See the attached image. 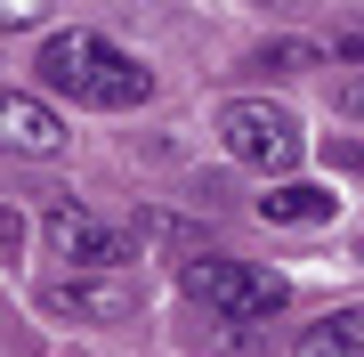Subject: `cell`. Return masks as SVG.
<instances>
[{
	"label": "cell",
	"instance_id": "cell-10",
	"mask_svg": "<svg viewBox=\"0 0 364 357\" xmlns=\"http://www.w3.org/2000/svg\"><path fill=\"white\" fill-rule=\"evenodd\" d=\"M324 57L332 49H316V41H267L251 66H259V73H308V66H324Z\"/></svg>",
	"mask_w": 364,
	"mask_h": 357
},
{
	"label": "cell",
	"instance_id": "cell-2",
	"mask_svg": "<svg viewBox=\"0 0 364 357\" xmlns=\"http://www.w3.org/2000/svg\"><path fill=\"white\" fill-rule=\"evenodd\" d=\"M186 301H203L219 325H267L291 309V276H275V268L259 260H227V252H203V260L178 268Z\"/></svg>",
	"mask_w": 364,
	"mask_h": 357
},
{
	"label": "cell",
	"instance_id": "cell-3",
	"mask_svg": "<svg viewBox=\"0 0 364 357\" xmlns=\"http://www.w3.org/2000/svg\"><path fill=\"white\" fill-rule=\"evenodd\" d=\"M219 146L243 171H267V179H284L299 155H308V138H299V122L284 106H267V98H227L219 106Z\"/></svg>",
	"mask_w": 364,
	"mask_h": 357
},
{
	"label": "cell",
	"instance_id": "cell-9",
	"mask_svg": "<svg viewBox=\"0 0 364 357\" xmlns=\"http://www.w3.org/2000/svg\"><path fill=\"white\" fill-rule=\"evenodd\" d=\"M299 357H364V309H332L299 333Z\"/></svg>",
	"mask_w": 364,
	"mask_h": 357
},
{
	"label": "cell",
	"instance_id": "cell-15",
	"mask_svg": "<svg viewBox=\"0 0 364 357\" xmlns=\"http://www.w3.org/2000/svg\"><path fill=\"white\" fill-rule=\"evenodd\" d=\"M332 49H340V57H364V33H340Z\"/></svg>",
	"mask_w": 364,
	"mask_h": 357
},
{
	"label": "cell",
	"instance_id": "cell-11",
	"mask_svg": "<svg viewBox=\"0 0 364 357\" xmlns=\"http://www.w3.org/2000/svg\"><path fill=\"white\" fill-rule=\"evenodd\" d=\"M49 9H57V0H0V33H33V25H49Z\"/></svg>",
	"mask_w": 364,
	"mask_h": 357
},
{
	"label": "cell",
	"instance_id": "cell-8",
	"mask_svg": "<svg viewBox=\"0 0 364 357\" xmlns=\"http://www.w3.org/2000/svg\"><path fill=\"white\" fill-rule=\"evenodd\" d=\"M130 236H138V252H162V260H203V227H178V219H170V212H138V227H130Z\"/></svg>",
	"mask_w": 364,
	"mask_h": 357
},
{
	"label": "cell",
	"instance_id": "cell-1",
	"mask_svg": "<svg viewBox=\"0 0 364 357\" xmlns=\"http://www.w3.org/2000/svg\"><path fill=\"white\" fill-rule=\"evenodd\" d=\"M33 73H41V90L73 98V106H97V114H122V106H146V98H154V73H146L138 57L122 49V41L81 33V25L41 41Z\"/></svg>",
	"mask_w": 364,
	"mask_h": 357
},
{
	"label": "cell",
	"instance_id": "cell-14",
	"mask_svg": "<svg viewBox=\"0 0 364 357\" xmlns=\"http://www.w3.org/2000/svg\"><path fill=\"white\" fill-rule=\"evenodd\" d=\"M259 9H275V16H299V9H316V0H259Z\"/></svg>",
	"mask_w": 364,
	"mask_h": 357
},
{
	"label": "cell",
	"instance_id": "cell-6",
	"mask_svg": "<svg viewBox=\"0 0 364 357\" xmlns=\"http://www.w3.org/2000/svg\"><path fill=\"white\" fill-rule=\"evenodd\" d=\"M0 146H9V155H25V162H57V155L73 146V130H65V114H57L49 98L0 90Z\"/></svg>",
	"mask_w": 364,
	"mask_h": 357
},
{
	"label": "cell",
	"instance_id": "cell-12",
	"mask_svg": "<svg viewBox=\"0 0 364 357\" xmlns=\"http://www.w3.org/2000/svg\"><path fill=\"white\" fill-rule=\"evenodd\" d=\"M332 106L348 114V122H364V73H356V81H340V98H332Z\"/></svg>",
	"mask_w": 364,
	"mask_h": 357
},
{
	"label": "cell",
	"instance_id": "cell-7",
	"mask_svg": "<svg viewBox=\"0 0 364 357\" xmlns=\"http://www.w3.org/2000/svg\"><path fill=\"white\" fill-rule=\"evenodd\" d=\"M259 212L275 227H324V219H340V195L316 187V179H275L267 195H259Z\"/></svg>",
	"mask_w": 364,
	"mask_h": 357
},
{
	"label": "cell",
	"instance_id": "cell-5",
	"mask_svg": "<svg viewBox=\"0 0 364 357\" xmlns=\"http://www.w3.org/2000/svg\"><path fill=\"white\" fill-rule=\"evenodd\" d=\"M41 236H49V252L73 260V268H130L138 260L130 227H105L97 212H81V203H49V212H41Z\"/></svg>",
	"mask_w": 364,
	"mask_h": 357
},
{
	"label": "cell",
	"instance_id": "cell-13",
	"mask_svg": "<svg viewBox=\"0 0 364 357\" xmlns=\"http://www.w3.org/2000/svg\"><path fill=\"white\" fill-rule=\"evenodd\" d=\"M16 244H25V219H16V212H0V260H16Z\"/></svg>",
	"mask_w": 364,
	"mask_h": 357
},
{
	"label": "cell",
	"instance_id": "cell-4",
	"mask_svg": "<svg viewBox=\"0 0 364 357\" xmlns=\"http://www.w3.org/2000/svg\"><path fill=\"white\" fill-rule=\"evenodd\" d=\"M41 309L49 317H81V325H122L146 309V292L122 276V268H73V276L41 284Z\"/></svg>",
	"mask_w": 364,
	"mask_h": 357
}]
</instances>
